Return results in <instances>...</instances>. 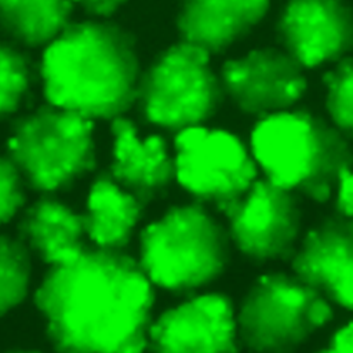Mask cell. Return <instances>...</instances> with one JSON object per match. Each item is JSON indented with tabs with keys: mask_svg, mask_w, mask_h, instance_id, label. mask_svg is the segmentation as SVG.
Returning a JSON list of instances; mask_svg holds the SVG:
<instances>
[{
	"mask_svg": "<svg viewBox=\"0 0 353 353\" xmlns=\"http://www.w3.org/2000/svg\"><path fill=\"white\" fill-rule=\"evenodd\" d=\"M250 150L269 181L324 203L341 175L353 167L349 139L307 109H287L255 123Z\"/></svg>",
	"mask_w": 353,
	"mask_h": 353,
	"instance_id": "3",
	"label": "cell"
},
{
	"mask_svg": "<svg viewBox=\"0 0 353 353\" xmlns=\"http://www.w3.org/2000/svg\"><path fill=\"white\" fill-rule=\"evenodd\" d=\"M17 230L28 250L50 266L66 262L88 247L84 214L51 193H43L23 210Z\"/></svg>",
	"mask_w": 353,
	"mask_h": 353,
	"instance_id": "16",
	"label": "cell"
},
{
	"mask_svg": "<svg viewBox=\"0 0 353 353\" xmlns=\"http://www.w3.org/2000/svg\"><path fill=\"white\" fill-rule=\"evenodd\" d=\"M148 347L156 352H234L240 347L237 310L222 292L192 296L152 321Z\"/></svg>",
	"mask_w": 353,
	"mask_h": 353,
	"instance_id": "12",
	"label": "cell"
},
{
	"mask_svg": "<svg viewBox=\"0 0 353 353\" xmlns=\"http://www.w3.org/2000/svg\"><path fill=\"white\" fill-rule=\"evenodd\" d=\"M34 83L32 59L15 46L0 39V119L14 113Z\"/></svg>",
	"mask_w": 353,
	"mask_h": 353,
	"instance_id": "20",
	"label": "cell"
},
{
	"mask_svg": "<svg viewBox=\"0 0 353 353\" xmlns=\"http://www.w3.org/2000/svg\"><path fill=\"white\" fill-rule=\"evenodd\" d=\"M223 98L210 54L181 40L157 54L142 70L134 105L146 124L178 134L203 125Z\"/></svg>",
	"mask_w": 353,
	"mask_h": 353,
	"instance_id": "6",
	"label": "cell"
},
{
	"mask_svg": "<svg viewBox=\"0 0 353 353\" xmlns=\"http://www.w3.org/2000/svg\"><path fill=\"white\" fill-rule=\"evenodd\" d=\"M76 0H0V30L26 47L51 43L69 23Z\"/></svg>",
	"mask_w": 353,
	"mask_h": 353,
	"instance_id": "18",
	"label": "cell"
},
{
	"mask_svg": "<svg viewBox=\"0 0 353 353\" xmlns=\"http://www.w3.org/2000/svg\"><path fill=\"white\" fill-rule=\"evenodd\" d=\"M270 0H178L181 40L211 54L226 51L268 14Z\"/></svg>",
	"mask_w": 353,
	"mask_h": 353,
	"instance_id": "15",
	"label": "cell"
},
{
	"mask_svg": "<svg viewBox=\"0 0 353 353\" xmlns=\"http://www.w3.org/2000/svg\"><path fill=\"white\" fill-rule=\"evenodd\" d=\"M303 66L281 47H259L223 62L225 97L244 114L262 119L287 109L307 88Z\"/></svg>",
	"mask_w": 353,
	"mask_h": 353,
	"instance_id": "10",
	"label": "cell"
},
{
	"mask_svg": "<svg viewBox=\"0 0 353 353\" xmlns=\"http://www.w3.org/2000/svg\"><path fill=\"white\" fill-rule=\"evenodd\" d=\"M145 204L123 188L109 171L98 174L90 185L84 222L87 237L101 248L123 250L143 215Z\"/></svg>",
	"mask_w": 353,
	"mask_h": 353,
	"instance_id": "17",
	"label": "cell"
},
{
	"mask_svg": "<svg viewBox=\"0 0 353 353\" xmlns=\"http://www.w3.org/2000/svg\"><path fill=\"white\" fill-rule=\"evenodd\" d=\"M127 0H76L87 14L94 17H109Z\"/></svg>",
	"mask_w": 353,
	"mask_h": 353,
	"instance_id": "24",
	"label": "cell"
},
{
	"mask_svg": "<svg viewBox=\"0 0 353 353\" xmlns=\"http://www.w3.org/2000/svg\"><path fill=\"white\" fill-rule=\"evenodd\" d=\"M324 102L332 124L353 139V57L347 55L323 74Z\"/></svg>",
	"mask_w": 353,
	"mask_h": 353,
	"instance_id": "21",
	"label": "cell"
},
{
	"mask_svg": "<svg viewBox=\"0 0 353 353\" xmlns=\"http://www.w3.org/2000/svg\"><path fill=\"white\" fill-rule=\"evenodd\" d=\"M335 212L353 216V167L347 168L335 188Z\"/></svg>",
	"mask_w": 353,
	"mask_h": 353,
	"instance_id": "23",
	"label": "cell"
},
{
	"mask_svg": "<svg viewBox=\"0 0 353 353\" xmlns=\"http://www.w3.org/2000/svg\"><path fill=\"white\" fill-rule=\"evenodd\" d=\"M221 212L228 219L230 240L248 261L266 263L292 258L302 228V207L295 192L256 178Z\"/></svg>",
	"mask_w": 353,
	"mask_h": 353,
	"instance_id": "9",
	"label": "cell"
},
{
	"mask_svg": "<svg viewBox=\"0 0 353 353\" xmlns=\"http://www.w3.org/2000/svg\"><path fill=\"white\" fill-rule=\"evenodd\" d=\"M30 270V251L23 241L0 233V317L25 299Z\"/></svg>",
	"mask_w": 353,
	"mask_h": 353,
	"instance_id": "19",
	"label": "cell"
},
{
	"mask_svg": "<svg viewBox=\"0 0 353 353\" xmlns=\"http://www.w3.org/2000/svg\"><path fill=\"white\" fill-rule=\"evenodd\" d=\"M175 181L219 211L240 199L258 175L251 150L234 134L196 125L175 134Z\"/></svg>",
	"mask_w": 353,
	"mask_h": 353,
	"instance_id": "8",
	"label": "cell"
},
{
	"mask_svg": "<svg viewBox=\"0 0 353 353\" xmlns=\"http://www.w3.org/2000/svg\"><path fill=\"white\" fill-rule=\"evenodd\" d=\"M331 317V303L317 290L294 273L269 272L251 283L240 302L239 341L254 352H290Z\"/></svg>",
	"mask_w": 353,
	"mask_h": 353,
	"instance_id": "7",
	"label": "cell"
},
{
	"mask_svg": "<svg viewBox=\"0 0 353 353\" xmlns=\"http://www.w3.org/2000/svg\"><path fill=\"white\" fill-rule=\"evenodd\" d=\"M325 350L353 352V321H349L332 334Z\"/></svg>",
	"mask_w": 353,
	"mask_h": 353,
	"instance_id": "25",
	"label": "cell"
},
{
	"mask_svg": "<svg viewBox=\"0 0 353 353\" xmlns=\"http://www.w3.org/2000/svg\"><path fill=\"white\" fill-rule=\"evenodd\" d=\"M290 261L301 280L353 310V216L335 212L314 223Z\"/></svg>",
	"mask_w": 353,
	"mask_h": 353,
	"instance_id": "13",
	"label": "cell"
},
{
	"mask_svg": "<svg viewBox=\"0 0 353 353\" xmlns=\"http://www.w3.org/2000/svg\"><path fill=\"white\" fill-rule=\"evenodd\" d=\"M280 47L303 68L338 62L353 51L349 0H285L276 19Z\"/></svg>",
	"mask_w": 353,
	"mask_h": 353,
	"instance_id": "11",
	"label": "cell"
},
{
	"mask_svg": "<svg viewBox=\"0 0 353 353\" xmlns=\"http://www.w3.org/2000/svg\"><path fill=\"white\" fill-rule=\"evenodd\" d=\"M51 343L66 352L148 347L153 284L123 250L87 247L50 266L34 294Z\"/></svg>",
	"mask_w": 353,
	"mask_h": 353,
	"instance_id": "1",
	"label": "cell"
},
{
	"mask_svg": "<svg viewBox=\"0 0 353 353\" xmlns=\"http://www.w3.org/2000/svg\"><path fill=\"white\" fill-rule=\"evenodd\" d=\"M141 66L135 39L109 21L70 22L40 62L48 103L112 121L134 106Z\"/></svg>",
	"mask_w": 353,
	"mask_h": 353,
	"instance_id": "2",
	"label": "cell"
},
{
	"mask_svg": "<svg viewBox=\"0 0 353 353\" xmlns=\"http://www.w3.org/2000/svg\"><path fill=\"white\" fill-rule=\"evenodd\" d=\"M110 175L145 205L163 196L175 179L174 156L161 135L141 137L132 120L110 121Z\"/></svg>",
	"mask_w": 353,
	"mask_h": 353,
	"instance_id": "14",
	"label": "cell"
},
{
	"mask_svg": "<svg viewBox=\"0 0 353 353\" xmlns=\"http://www.w3.org/2000/svg\"><path fill=\"white\" fill-rule=\"evenodd\" d=\"M6 150L26 186L40 193L70 188L94 170V121L51 103L15 119Z\"/></svg>",
	"mask_w": 353,
	"mask_h": 353,
	"instance_id": "5",
	"label": "cell"
},
{
	"mask_svg": "<svg viewBox=\"0 0 353 353\" xmlns=\"http://www.w3.org/2000/svg\"><path fill=\"white\" fill-rule=\"evenodd\" d=\"M25 181L18 168L0 154V226L11 221L25 205Z\"/></svg>",
	"mask_w": 353,
	"mask_h": 353,
	"instance_id": "22",
	"label": "cell"
},
{
	"mask_svg": "<svg viewBox=\"0 0 353 353\" xmlns=\"http://www.w3.org/2000/svg\"><path fill=\"white\" fill-rule=\"evenodd\" d=\"M228 230L201 203L174 205L139 236V265L163 290L183 294L218 279L230 254Z\"/></svg>",
	"mask_w": 353,
	"mask_h": 353,
	"instance_id": "4",
	"label": "cell"
}]
</instances>
